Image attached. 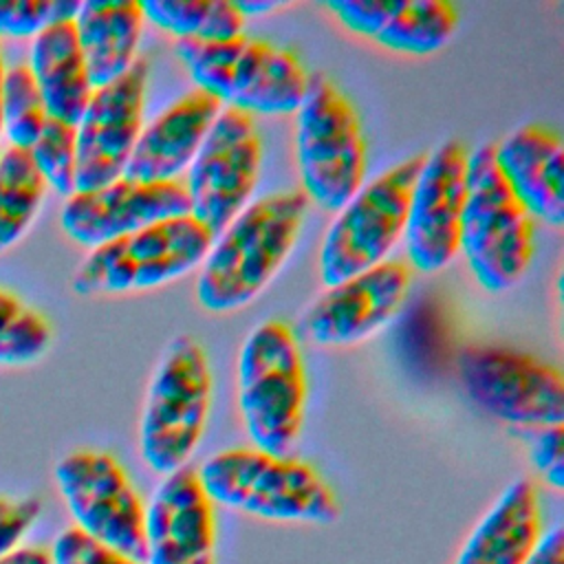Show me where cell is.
<instances>
[{
  "instance_id": "obj_1",
  "label": "cell",
  "mask_w": 564,
  "mask_h": 564,
  "mask_svg": "<svg viewBox=\"0 0 564 564\" xmlns=\"http://www.w3.org/2000/svg\"><path fill=\"white\" fill-rule=\"evenodd\" d=\"M308 212L302 189L251 200L218 236L200 264L196 300L209 313L251 304L289 260Z\"/></svg>"
},
{
  "instance_id": "obj_2",
  "label": "cell",
  "mask_w": 564,
  "mask_h": 564,
  "mask_svg": "<svg viewBox=\"0 0 564 564\" xmlns=\"http://www.w3.org/2000/svg\"><path fill=\"white\" fill-rule=\"evenodd\" d=\"M214 507H225L278 524L330 527L341 502L330 482L293 454L258 447H229L205 458L196 469Z\"/></svg>"
},
{
  "instance_id": "obj_3",
  "label": "cell",
  "mask_w": 564,
  "mask_h": 564,
  "mask_svg": "<svg viewBox=\"0 0 564 564\" xmlns=\"http://www.w3.org/2000/svg\"><path fill=\"white\" fill-rule=\"evenodd\" d=\"M236 397L251 445L291 454L308 401L306 366L291 324L267 319L245 337L236 364Z\"/></svg>"
},
{
  "instance_id": "obj_4",
  "label": "cell",
  "mask_w": 564,
  "mask_h": 564,
  "mask_svg": "<svg viewBox=\"0 0 564 564\" xmlns=\"http://www.w3.org/2000/svg\"><path fill=\"white\" fill-rule=\"evenodd\" d=\"M176 57L194 88L223 106L256 115H295L308 73L295 51L247 33L223 42H176Z\"/></svg>"
},
{
  "instance_id": "obj_5",
  "label": "cell",
  "mask_w": 564,
  "mask_h": 564,
  "mask_svg": "<svg viewBox=\"0 0 564 564\" xmlns=\"http://www.w3.org/2000/svg\"><path fill=\"white\" fill-rule=\"evenodd\" d=\"M214 399V377L205 348L181 335L163 352L139 419V454L159 476L189 465L198 449Z\"/></svg>"
},
{
  "instance_id": "obj_6",
  "label": "cell",
  "mask_w": 564,
  "mask_h": 564,
  "mask_svg": "<svg viewBox=\"0 0 564 564\" xmlns=\"http://www.w3.org/2000/svg\"><path fill=\"white\" fill-rule=\"evenodd\" d=\"M460 253L491 293L516 286L533 260V218L505 183L489 143L469 152Z\"/></svg>"
},
{
  "instance_id": "obj_7",
  "label": "cell",
  "mask_w": 564,
  "mask_h": 564,
  "mask_svg": "<svg viewBox=\"0 0 564 564\" xmlns=\"http://www.w3.org/2000/svg\"><path fill=\"white\" fill-rule=\"evenodd\" d=\"M295 159L302 192L337 212L366 183L368 145L352 101L326 75H311L295 112Z\"/></svg>"
},
{
  "instance_id": "obj_8",
  "label": "cell",
  "mask_w": 564,
  "mask_h": 564,
  "mask_svg": "<svg viewBox=\"0 0 564 564\" xmlns=\"http://www.w3.org/2000/svg\"><path fill=\"white\" fill-rule=\"evenodd\" d=\"M212 242L192 214L172 216L90 249L70 286L84 297L156 289L200 267Z\"/></svg>"
},
{
  "instance_id": "obj_9",
  "label": "cell",
  "mask_w": 564,
  "mask_h": 564,
  "mask_svg": "<svg viewBox=\"0 0 564 564\" xmlns=\"http://www.w3.org/2000/svg\"><path fill=\"white\" fill-rule=\"evenodd\" d=\"M423 156H408L366 181L328 225L317 269L324 286H333L383 260L403 238L408 205Z\"/></svg>"
},
{
  "instance_id": "obj_10",
  "label": "cell",
  "mask_w": 564,
  "mask_h": 564,
  "mask_svg": "<svg viewBox=\"0 0 564 564\" xmlns=\"http://www.w3.org/2000/svg\"><path fill=\"white\" fill-rule=\"evenodd\" d=\"M465 394L489 416L522 430L564 423V377L531 352L474 344L458 355Z\"/></svg>"
},
{
  "instance_id": "obj_11",
  "label": "cell",
  "mask_w": 564,
  "mask_h": 564,
  "mask_svg": "<svg viewBox=\"0 0 564 564\" xmlns=\"http://www.w3.org/2000/svg\"><path fill=\"white\" fill-rule=\"evenodd\" d=\"M53 476L75 529L143 562L145 502L115 454L73 449L57 460Z\"/></svg>"
},
{
  "instance_id": "obj_12",
  "label": "cell",
  "mask_w": 564,
  "mask_h": 564,
  "mask_svg": "<svg viewBox=\"0 0 564 564\" xmlns=\"http://www.w3.org/2000/svg\"><path fill=\"white\" fill-rule=\"evenodd\" d=\"M262 170L256 117L223 106L183 181L189 214L218 236L249 203Z\"/></svg>"
},
{
  "instance_id": "obj_13",
  "label": "cell",
  "mask_w": 564,
  "mask_h": 564,
  "mask_svg": "<svg viewBox=\"0 0 564 564\" xmlns=\"http://www.w3.org/2000/svg\"><path fill=\"white\" fill-rule=\"evenodd\" d=\"M467 161L469 150L460 141H445L423 156L403 231L410 264L423 273L445 269L460 253Z\"/></svg>"
},
{
  "instance_id": "obj_14",
  "label": "cell",
  "mask_w": 564,
  "mask_h": 564,
  "mask_svg": "<svg viewBox=\"0 0 564 564\" xmlns=\"http://www.w3.org/2000/svg\"><path fill=\"white\" fill-rule=\"evenodd\" d=\"M150 64L139 57L128 73L93 90L77 137L75 192L97 189L123 176L143 128Z\"/></svg>"
},
{
  "instance_id": "obj_15",
  "label": "cell",
  "mask_w": 564,
  "mask_h": 564,
  "mask_svg": "<svg viewBox=\"0 0 564 564\" xmlns=\"http://www.w3.org/2000/svg\"><path fill=\"white\" fill-rule=\"evenodd\" d=\"M412 286V269L388 258L333 286L306 308L304 335L317 346H350L388 326L403 308Z\"/></svg>"
},
{
  "instance_id": "obj_16",
  "label": "cell",
  "mask_w": 564,
  "mask_h": 564,
  "mask_svg": "<svg viewBox=\"0 0 564 564\" xmlns=\"http://www.w3.org/2000/svg\"><path fill=\"white\" fill-rule=\"evenodd\" d=\"M183 214H189V200L181 178L141 183L119 176L108 185L73 192L64 198L59 225L73 242L95 249L152 223Z\"/></svg>"
},
{
  "instance_id": "obj_17",
  "label": "cell",
  "mask_w": 564,
  "mask_h": 564,
  "mask_svg": "<svg viewBox=\"0 0 564 564\" xmlns=\"http://www.w3.org/2000/svg\"><path fill=\"white\" fill-rule=\"evenodd\" d=\"M141 564H216V507L194 467L161 478L145 502Z\"/></svg>"
},
{
  "instance_id": "obj_18",
  "label": "cell",
  "mask_w": 564,
  "mask_h": 564,
  "mask_svg": "<svg viewBox=\"0 0 564 564\" xmlns=\"http://www.w3.org/2000/svg\"><path fill=\"white\" fill-rule=\"evenodd\" d=\"M322 7L350 33L414 57L441 51L460 18L449 0H326Z\"/></svg>"
},
{
  "instance_id": "obj_19",
  "label": "cell",
  "mask_w": 564,
  "mask_h": 564,
  "mask_svg": "<svg viewBox=\"0 0 564 564\" xmlns=\"http://www.w3.org/2000/svg\"><path fill=\"white\" fill-rule=\"evenodd\" d=\"M223 104L189 88L143 123L123 176L141 183L178 181L198 154Z\"/></svg>"
},
{
  "instance_id": "obj_20",
  "label": "cell",
  "mask_w": 564,
  "mask_h": 564,
  "mask_svg": "<svg viewBox=\"0 0 564 564\" xmlns=\"http://www.w3.org/2000/svg\"><path fill=\"white\" fill-rule=\"evenodd\" d=\"M494 161L531 218L564 223V145L560 132L524 123L494 145Z\"/></svg>"
},
{
  "instance_id": "obj_21",
  "label": "cell",
  "mask_w": 564,
  "mask_h": 564,
  "mask_svg": "<svg viewBox=\"0 0 564 564\" xmlns=\"http://www.w3.org/2000/svg\"><path fill=\"white\" fill-rule=\"evenodd\" d=\"M544 531L540 489L516 478L469 529L452 564H527Z\"/></svg>"
},
{
  "instance_id": "obj_22",
  "label": "cell",
  "mask_w": 564,
  "mask_h": 564,
  "mask_svg": "<svg viewBox=\"0 0 564 564\" xmlns=\"http://www.w3.org/2000/svg\"><path fill=\"white\" fill-rule=\"evenodd\" d=\"M73 22L93 88L115 82L141 57L145 15L139 0H86Z\"/></svg>"
},
{
  "instance_id": "obj_23",
  "label": "cell",
  "mask_w": 564,
  "mask_h": 564,
  "mask_svg": "<svg viewBox=\"0 0 564 564\" xmlns=\"http://www.w3.org/2000/svg\"><path fill=\"white\" fill-rule=\"evenodd\" d=\"M29 70L51 119L77 126L93 95V84L73 20H57L31 40Z\"/></svg>"
},
{
  "instance_id": "obj_24",
  "label": "cell",
  "mask_w": 564,
  "mask_h": 564,
  "mask_svg": "<svg viewBox=\"0 0 564 564\" xmlns=\"http://www.w3.org/2000/svg\"><path fill=\"white\" fill-rule=\"evenodd\" d=\"M145 22L176 42H223L245 33V18L234 0H141Z\"/></svg>"
},
{
  "instance_id": "obj_25",
  "label": "cell",
  "mask_w": 564,
  "mask_h": 564,
  "mask_svg": "<svg viewBox=\"0 0 564 564\" xmlns=\"http://www.w3.org/2000/svg\"><path fill=\"white\" fill-rule=\"evenodd\" d=\"M46 196L29 150L4 148L0 152V253L22 240Z\"/></svg>"
},
{
  "instance_id": "obj_26",
  "label": "cell",
  "mask_w": 564,
  "mask_h": 564,
  "mask_svg": "<svg viewBox=\"0 0 564 564\" xmlns=\"http://www.w3.org/2000/svg\"><path fill=\"white\" fill-rule=\"evenodd\" d=\"M51 341L53 328L48 319L0 286V366H31L46 355Z\"/></svg>"
},
{
  "instance_id": "obj_27",
  "label": "cell",
  "mask_w": 564,
  "mask_h": 564,
  "mask_svg": "<svg viewBox=\"0 0 564 564\" xmlns=\"http://www.w3.org/2000/svg\"><path fill=\"white\" fill-rule=\"evenodd\" d=\"M48 115L26 64L4 68L2 79V137L9 148L29 150L40 137Z\"/></svg>"
},
{
  "instance_id": "obj_28",
  "label": "cell",
  "mask_w": 564,
  "mask_h": 564,
  "mask_svg": "<svg viewBox=\"0 0 564 564\" xmlns=\"http://www.w3.org/2000/svg\"><path fill=\"white\" fill-rule=\"evenodd\" d=\"M29 154L46 189H53L64 198H68L75 192V174H77L75 126L48 117L40 137L29 148Z\"/></svg>"
},
{
  "instance_id": "obj_29",
  "label": "cell",
  "mask_w": 564,
  "mask_h": 564,
  "mask_svg": "<svg viewBox=\"0 0 564 564\" xmlns=\"http://www.w3.org/2000/svg\"><path fill=\"white\" fill-rule=\"evenodd\" d=\"M77 0H0V37H35L57 20H73Z\"/></svg>"
},
{
  "instance_id": "obj_30",
  "label": "cell",
  "mask_w": 564,
  "mask_h": 564,
  "mask_svg": "<svg viewBox=\"0 0 564 564\" xmlns=\"http://www.w3.org/2000/svg\"><path fill=\"white\" fill-rule=\"evenodd\" d=\"M51 564H141L93 538L75 527L64 529L55 535L51 549Z\"/></svg>"
},
{
  "instance_id": "obj_31",
  "label": "cell",
  "mask_w": 564,
  "mask_h": 564,
  "mask_svg": "<svg viewBox=\"0 0 564 564\" xmlns=\"http://www.w3.org/2000/svg\"><path fill=\"white\" fill-rule=\"evenodd\" d=\"M42 513L37 498L0 496V560L24 546V538Z\"/></svg>"
},
{
  "instance_id": "obj_32",
  "label": "cell",
  "mask_w": 564,
  "mask_h": 564,
  "mask_svg": "<svg viewBox=\"0 0 564 564\" xmlns=\"http://www.w3.org/2000/svg\"><path fill=\"white\" fill-rule=\"evenodd\" d=\"M564 427L551 425L533 430V438L529 445V458L535 469V474L542 478V482L553 489L562 491L564 487Z\"/></svg>"
},
{
  "instance_id": "obj_33",
  "label": "cell",
  "mask_w": 564,
  "mask_h": 564,
  "mask_svg": "<svg viewBox=\"0 0 564 564\" xmlns=\"http://www.w3.org/2000/svg\"><path fill=\"white\" fill-rule=\"evenodd\" d=\"M527 564H564V531L560 524L544 531Z\"/></svg>"
},
{
  "instance_id": "obj_34",
  "label": "cell",
  "mask_w": 564,
  "mask_h": 564,
  "mask_svg": "<svg viewBox=\"0 0 564 564\" xmlns=\"http://www.w3.org/2000/svg\"><path fill=\"white\" fill-rule=\"evenodd\" d=\"M0 564H51V555H48V549L44 546L24 544L18 551L2 557Z\"/></svg>"
},
{
  "instance_id": "obj_35",
  "label": "cell",
  "mask_w": 564,
  "mask_h": 564,
  "mask_svg": "<svg viewBox=\"0 0 564 564\" xmlns=\"http://www.w3.org/2000/svg\"><path fill=\"white\" fill-rule=\"evenodd\" d=\"M234 4L245 20L251 15H262V13H271L286 7V2L282 0H234Z\"/></svg>"
},
{
  "instance_id": "obj_36",
  "label": "cell",
  "mask_w": 564,
  "mask_h": 564,
  "mask_svg": "<svg viewBox=\"0 0 564 564\" xmlns=\"http://www.w3.org/2000/svg\"><path fill=\"white\" fill-rule=\"evenodd\" d=\"M2 79H4V62H2V48H0V137H2Z\"/></svg>"
}]
</instances>
